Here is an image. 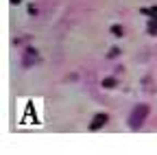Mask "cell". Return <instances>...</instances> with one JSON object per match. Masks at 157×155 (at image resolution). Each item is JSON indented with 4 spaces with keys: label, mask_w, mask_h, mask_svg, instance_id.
<instances>
[{
    "label": "cell",
    "mask_w": 157,
    "mask_h": 155,
    "mask_svg": "<svg viewBox=\"0 0 157 155\" xmlns=\"http://www.w3.org/2000/svg\"><path fill=\"white\" fill-rule=\"evenodd\" d=\"M148 116V105H135L133 111L129 114V127L131 129H140Z\"/></svg>",
    "instance_id": "1"
},
{
    "label": "cell",
    "mask_w": 157,
    "mask_h": 155,
    "mask_svg": "<svg viewBox=\"0 0 157 155\" xmlns=\"http://www.w3.org/2000/svg\"><path fill=\"white\" fill-rule=\"evenodd\" d=\"M105 122H107V114H98L96 118H94V120L90 122V129H101V127H103Z\"/></svg>",
    "instance_id": "2"
},
{
    "label": "cell",
    "mask_w": 157,
    "mask_h": 155,
    "mask_svg": "<svg viewBox=\"0 0 157 155\" xmlns=\"http://www.w3.org/2000/svg\"><path fill=\"white\" fill-rule=\"evenodd\" d=\"M22 61H24V66H33V64L37 61V55H35V50H33V48H29V50H26V57H22Z\"/></svg>",
    "instance_id": "3"
}]
</instances>
